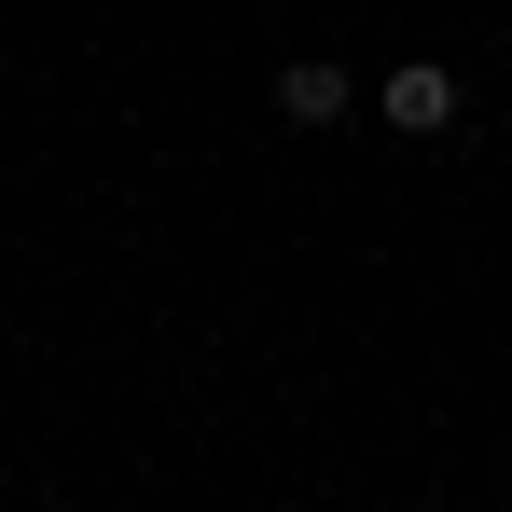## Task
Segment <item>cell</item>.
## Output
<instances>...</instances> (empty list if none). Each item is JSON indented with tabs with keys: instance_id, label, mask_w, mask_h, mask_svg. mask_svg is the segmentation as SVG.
I'll use <instances>...</instances> for the list:
<instances>
[{
	"instance_id": "obj_1",
	"label": "cell",
	"mask_w": 512,
	"mask_h": 512,
	"mask_svg": "<svg viewBox=\"0 0 512 512\" xmlns=\"http://www.w3.org/2000/svg\"><path fill=\"white\" fill-rule=\"evenodd\" d=\"M374 111H388V139H443V125L471 111V84H457L443 56H402V70L374 84Z\"/></svg>"
},
{
	"instance_id": "obj_2",
	"label": "cell",
	"mask_w": 512,
	"mask_h": 512,
	"mask_svg": "<svg viewBox=\"0 0 512 512\" xmlns=\"http://www.w3.org/2000/svg\"><path fill=\"white\" fill-rule=\"evenodd\" d=\"M346 56H291V70H277V125H346Z\"/></svg>"
}]
</instances>
